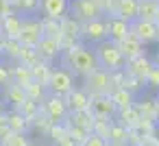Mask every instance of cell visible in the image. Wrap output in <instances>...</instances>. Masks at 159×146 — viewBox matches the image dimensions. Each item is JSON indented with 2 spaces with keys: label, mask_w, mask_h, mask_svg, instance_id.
Wrapping results in <instances>:
<instances>
[{
  "label": "cell",
  "mask_w": 159,
  "mask_h": 146,
  "mask_svg": "<svg viewBox=\"0 0 159 146\" xmlns=\"http://www.w3.org/2000/svg\"><path fill=\"white\" fill-rule=\"evenodd\" d=\"M70 0H39V13L44 20H63L68 16Z\"/></svg>",
  "instance_id": "obj_10"
},
{
  "label": "cell",
  "mask_w": 159,
  "mask_h": 146,
  "mask_svg": "<svg viewBox=\"0 0 159 146\" xmlns=\"http://www.w3.org/2000/svg\"><path fill=\"white\" fill-rule=\"evenodd\" d=\"M155 24H159V13H157V20H155Z\"/></svg>",
  "instance_id": "obj_54"
},
{
  "label": "cell",
  "mask_w": 159,
  "mask_h": 146,
  "mask_svg": "<svg viewBox=\"0 0 159 146\" xmlns=\"http://www.w3.org/2000/svg\"><path fill=\"white\" fill-rule=\"evenodd\" d=\"M31 72H33V81H37V83H42V85H46L48 83V79H50V72H52V68H50V63L48 61H37L33 68H31Z\"/></svg>",
  "instance_id": "obj_30"
},
{
  "label": "cell",
  "mask_w": 159,
  "mask_h": 146,
  "mask_svg": "<svg viewBox=\"0 0 159 146\" xmlns=\"http://www.w3.org/2000/svg\"><path fill=\"white\" fill-rule=\"evenodd\" d=\"M157 42H159V24H157Z\"/></svg>",
  "instance_id": "obj_53"
},
{
  "label": "cell",
  "mask_w": 159,
  "mask_h": 146,
  "mask_svg": "<svg viewBox=\"0 0 159 146\" xmlns=\"http://www.w3.org/2000/svg\"><path fill=\"white\" fill-rule=\"evenodd\" d=\"M16 13H24V16H35L39 13V0H20Z\"/></svg>",
  "instance_id": "obj_35"
},
{
  "label": "cell",
  "mask_w": 159,
  "mask_h": 146,
  "mask_svg": "<svg viewBox=\"0 0 159 146\" xmlns=\"http://www.w3.org/2000/svg\"><path fill=\"white\" fill-rule=\"evenodd\" d=\"M135 131H137L142 137H150V135H155V133H157V122H152V120H142V118H139V122H137Z\"/></svg>",
  "instance_id": "obj_40"
},
{
  "label": "cell",
  "mask_w": 159,
  "mask_h": 146,
  "mask_svg": "<svg viewBox=\"0 0 159 146\" xmlns=\"http://www.w3.org/2000/svg\"><path fill=\"white\" fill-rule=\"evenodd\" d=\"M0 59H2V35H0Z\"/></svg>",
  "instance_id": "obj_52"
},
{
  "label": "cell",
  "mask_w": 159,
  "mask_h": 146,
  "mask_svg": "<svg viewBox=\"0 0 159 146\" xmlns=\"http://www.w3.org/2000/svg\"><path fill=\"white\" fill-rule=\"evenodd\" d=\"M113 120H116L120 126H124L126 131H131V129L137 126V122H139V113H137V109H135V105H133V107H129V109L118 111Z\"/></svg>",
  "instance_id": "obj_23"
},
{
  "label": "cell",
  "mask_w": 159,
  "mask_h": 146,
  "mask_svg": "<svg viewBox=\"0 0 159 146\" xmlns=\"http://www.w3.org/2000/svg\"><path fill=\"white\" fill-rule=\"evenodd\" d=\"M81 37L89 44H100L107 39V18L100 20H92V22H83L81 24Z\"/></svg>",
  "instance_id": "obj_8"
},
{
  "label": "cell",
  "mask_w": 159,
  "mask_h": 146,
  "mask_svg": "<svg viewBox=\"0 0 159 146\" xmlns=\"http://www.w3.org/2000/svg\"><path fill=\"white\" fill-rule=\"evenodd\" d=\"M57 146H76V144H74V142H70V139L66 137V139H63V142H59Z\"/></svg>",
  "instance_id": "obj_49"
},
{
  "label": "cell",
  "mask_w": 159,
  "mask_h": 146,
  "mask_svg": "<svg viewBox=\"0 0 159 146\" xmlns=\"http://www.w3.org/2000/svg\"><path fill=\"white\" fill-rule=\"evenodd\" d=\"M24 94H26L29 100H33V103H37V105H42V103L48 98V89H46V85H42V83H37V81L29 83V85L24 87Z\"/></svg>",
  "instance_id": "obj_26"
},
{
  "label": "cell",
  "mask_w": 159,
  "mask_h": 146,
  "mask_svg": "<svg viewBox=\"0 0 159 146\" xmlns=\"http://www.w3.org/2000/svg\"><path fill=\"white\" fill-rule=\"evenodd\" d=\"M92 50H94V55H96V59H98V66H100L102 70H107V72L124 70V63H126V61H124V57H122L118 44L105 39V42L96 44Z\"/></svg>",
  "instance_id": "obj_2"
},
{
  "label": "cell",
  "mask_w": 159,
  "mask_h": 146,
  "mask_svg": "<svg viewBox=\"0 0 159 146\" xmlns=\"http://www.w3.org/2000/svg\"><path fill=\"white\" fill-rule=\"evenodd\" d=\"M74 87H76V83H74V74H72V72H68L66 68H52L50 79H48V83H46L48 94L66 98Z\"/></svg>",
  "instance_id": "obj_3"
},
{
  "label": "cell",
  "mask_w": 159,
  "mask_h": 146,
  "mask_svg": "<svg viewBox=\"0 0 159 146\" xmlns=\"http://www.w3.org/2000/svg\"><path fill=\"white\" fill-rule=\"evenodd\" d=\"M126 37H129V22L120 20L116 16L107 18V39L113 42V44H120Z\"/></svg>",
  "instance_id": "obj_14"
},
{
  "label": "cell",
  "mask_w": 159,
  "mask_h": 146,
  "mask_svg": "<svg viewBox=\"0 0 159 146\" xmlns=\"http://www.w3.org/2000/svg\"><path fill=\"white\" fill-rule=\"evenodd\" d=\"M42 111H44V116L50 120V124H61V122H66V118H68V107H66V100H63L61 96L48 94V98L42 103Z\"/></svg>",
  "instance_id": "obj_7"
},
{
  "label": "cell",
  "mask_w": 159,
  "mask_h": 146,
  "mask_svg": "<svg viewBox=\"0 0 159 146\" xmlns=\"http://www.w3.org/2000/svg\"><path fill=\"white\" fill-rule=\"evenodd\" d=\"M92 98V105H89V111L94 113V118H116L118 109L116 105L111 103L109 96H89Z\"/></svg>",
  "instance_id": "obj_13"
},
{
  "label": "cell",
  "mask_w": 159,
  "mask_h": 146,
  "mask_svg": "<svg viewBox=\"0 0 159 146\" xmlns=\"http://www.w3.org/2000/svg\"><path fill=\"white\" fill-rule=\"evenodd\" d=\"M35 52H37V57L42 59V61H52V59H59V55H61V44L57 42V39H50V37H42L39 39V44L35 46Z\"/></svg>",
  "instance_id": "obj_15"
},
{
  "label": "cell",
  "mask_w": 159,
  "mask_h": 146,
  "mask_svg": "<svg viewBox=\"0 0 159 146\" xmlns=\"http://www.w3.org/2000/svg\"><path fill=\"white\" fill-rule=\"evenodd\" d=\"M83 89L89 96H109L113 92L111 87V74L102 68H98L96 72H92L89 76L83 79Z\"/></svg>",
  "instance_id": "obj_5"
},
{
  "label": "cell",
  "mask_w": 159,
  "mask_h": 146,
  "mask_svg": "<svg viewBox=\"0 0 159 146\" xmlns=\"http://www.w3.org/2000/svg\"><path fill=\"white\" fill-rule=\"evenodd\" d=\"M5 113H7V109L2 107V103H0V122H2V120H5Z\"/></svg>",
  "instance_id": "obj_50"
},
{
  "label": "cell",
  "mask_w": 159,
  "mask_h": 146,
  "mask_svg": "<svg viewBox=\"0 0 159 146\" xmlns=\"http://www.w3.org/2000/svg\"><path fill=\"white\" fill-rule=\"evenodd\" d=\"M109 74H111V87H113V89L124 85V81H126V72H124V70H113V72H109Z\"/></svg>",
  "instance_id": "obj_44"
},
{
  "label": "cell",
  "mask_w": 159,
  "mask_h": 146,
  "mask_svg": "<svg viewBox=\"0 0 159 146\" xmlns=\"http://www.w3.org/2000/svg\"><path fill=\"white\" fill-rule=\"evenodd\" d=\"M29 142H31L29 133H11L0 146H29Z\"/></svg>",
  "instance_id": "obj_39"
},
{
  "label": "cell",
  "mask_w": 159,
  "mask_h": 146,
  "mask_svg": "<svg viewBox=\"0 0 159 146\" xmlns=\"http://www.w3.org/2000/svg\"><path fill=\"white\" fill-rule=\"evenodd\" d=\"M22 44L16 39V37H2V59H11L13 63L20 59V52H22Z\"/></svg>",
  "instance_id": "obj_25"
},
{
  "label": "cell",
  "mask_w": 159,
  "mask_h": 146,
  "mask_svg": "<svg viewBox=\"0 0 159 146\" xmlns=\"http://www.w3.org/2000/svg\"><path fill=\"white\" fill-rule=\"evenodd\" d=\"M46 137L52 142V146H57L59 142H63V139L68 137V126H66V122H61V124H50Z\"/></svg>",
  "instance_id": "obj_32"
},
{
  "label": "cell",
  "mask_w": 159,
  "mask_h": 146,
  "mask_svg": "<svg viewBox=\"0 0 159 146\" xmlns=\"http://www.w3.org/2000/svg\"><path fill=\"white\" fill-rule=\"evenodd\" d=\"M109 98H111V103L116 105V109H118V111L129 109V107H133V105L137 103V96H135V94H131V92H129V89H124V87H116V89L109 94Z\"/></svg>",
  "instance_id": "obj_20"
},
{
  "label": "cell",
  "mask_w": 159,
  "mask_h": 146,
  "mask_svg": "<svg viewBox=\"0 0 159 146\" xmlns=\"http://www.w3.org/2000/svg\"><path fill=\"white\" fill-rule=\"evenodd\" d=\"M5 122H7V126H9L11 133H29V129H31L29 120H26L18 109H7Z\"/></svg>",
  "instance_id": "obj_17"
},
{
  "label": "cell",
  "mask_w": 159,
  "mask_h": 146,
  "mask_svg": "<svg viewBox=\"0 0 159 146\" xmlns=\"http://www.w3.org/2000/svg\"><path fill=\"white\" fill-rule=\"evenodd\" d=\"M68 126V124H66ZM87 131H83V129H79V126H68V139L70 142H74L76 146H83V142L87 139Z\"/></svg>",
  "instance_id": "obj_41"
},
{
  "label": "cell",
  "mask_w": 159,
  "mask_h": 146,
  "mask_svg": "<svg viewBox=\"0 0 159 146\" xmlns=\"http://www.w3.org/2000/svg\"><path fill=\"white\" fill-rule=\"evenodd\" d=\"M66 124L68 126H79V129L92 133V129H94V113L89 109L87 111H79V113H68Z\"/></svg>",
  "instance_id": "obj_21"
},
{
  "label": "cell",
  "mask_w": 159,
  "mask_h": 146,
  "mask_svg": "<svg viewBox=\"0 0 159 146\" xmlns=\"http://www.w3.org/2000/svg\"><path fill=\"white\" fill-rule=\"evenodd\" d=\"M11 13H16L13 7H11V2H9V0H0V20L7 18V16H11Z\"/></svg>",
  "instance_id": "obj_46"
},
{
  "label": "cell",
  "mask_w": 159,
  "mask_h": 146,
  "mask_svg": "<svg viewBox=\"0 0 159 146\" xmlns=\"http://www.w3.org/2000/svg\"><path fill=\"white\" fill-rule=\"evenodd\" d=\"M107 142L109 144H116V146H126V129L120 126L116 120L109 129V135H107Z\"/></svg>",
  "instance_id": "obj_31"
},
{
  "label": "cell",
  "mask_w": 159,
  "mask_h": 146,
  "mask_svg": "<svg viewBox=\"0 0 159 146\" xmlns=\"http://www.w3.org/2000/svg\"><path fill=\"white\" fill-rule=\"evenodd\" d=\"M137 7H139V0H118L113 16L131 24V22L137 20Z\"/></svg>",
  "instance_id": "obj_16"
},
{
  "label": "cell",
  "mask_w": 159,
  "mask_h": 146,
  "mask_svg": "<svg viewBox=\"0 0 159 146\" xmlns=\"http://www.w3.org/2000/svg\"><path fill=\"white\" fill-rule=\"evenodd\" d=\"M152 66H155V63H152L146 55H142V57L129 59V61L124 63V72H126L129 76H135V79H139V81H146V76L150 74Z\"/></svg>",
  "instance_id": "obj_12"
},
{
  "label": "cell",
  "mask_w": 159,
  "mask_h": 146,
  "mask_svg": "<svg viewBox=\"0 0 159 146\" xmlns=\"http://www.w3.org/2000/svg\"><path fill=\"white\" fill-rule=\"evenodd\" d=\"M29 146H44V144H39V142H35V139H31V142H29Z\"/></svg>",
  "instance_id": "obj_51"
},
{
  "label": "cell",
  "mask_w": 159,
  "mask_h": 146,
  "mask_svg": "<svg viewBox=\"0 0 159 146\" xmlns=\"http://www.w3.org/2000/svg\"><path fill=\"white\" fill-rule=\"evenodd\" d=\"M66 107H68V113H79V111H87L89 105H92V98L89 94L83 89V87H74L66 98Z\"/></svg>",
  "instance_id": "obj_11"
},
{
  "label": "cell",
  "mask_w": 159,
  "mask_h": 146,
  "mask_svg": "<svg viewBox=\"0 0 159 146\" xmlns=\"http://www.w3.org/2000/svg\"><path fill=\"white\" fill-rule=\"evenodd\" d=\"M129 35H133L135 39H139L144 46L157 42V24L148 22V20H135L129 24Z\"/></svg>",
  "instance_id": "obj_9"
},
{
  "label": "cell",
  "mask_w": 159,
  "mask_h": 146,
  "mask_svg": "<svg viewBox=\"0 0 159 146\" xmlns=\"http://www.w3.org/2000/svg\"><path fill=\"white\" fill-rule=\"evenodd\" d=\"M20 29H22V16L20 13H11V16L0 20V35L2 37H16L18 39Z\"/></svg>",
  "instance_id": "obj_18"
},
{
  "label": "cell",
  "mask_w": 159,
  "mask_h": 146,
  "mask_svg": "<svg viewBox=\"0 0 159 146\" xmlns=\"http://www.w3.org/2000/svg\"><path fill=\"white\" fill-rule=\"evenodd\" d=\"M155 118H157V124H159V96L155 98Z\"/></svg>",
  "instance_id": "obj_48"
},
{
  "label": "cell",
  "mask_w": 159,
  "mask_h": 146,
  "mask_svg": "<svg viewBox=\"0 0 159 146\" xmlns=\"http://www.w3.org/2000/svg\"><path fill=\"white\" fill-rule=\"evenodd\" d=\"M39 109H42V105H37V103H33V100H29V98H26V100L22 103V107L18 109V111H20V113H22V116H24V118L29 120V124H31V122H33V120L37 118Z\"/></svg>",
  "instance_id": "obj_34"
},
{
  "label": "cell",
  "mask_w": 159,
  "mask_h": 146,
  "mask_svg": "<svg viewBox=\"0 0 159 146\" xmlns=\"http://www.w3.org/2000/svg\"><path fill=\"white\" fill-rule=\"evenodd\" d=\"M118 48H120V52H122L124 61H129V59H135V57H142V55H144V44H142L139 39H135L133 35H129L124 42H120V44H118Z\"/></svg>",
  "instance_id": "obj_19"
},
{
  "label": "cell",
  "mask_w": 159,
  "mask_h": 146,
  "mask_svg": "<svg viewBox=\"0 0 159 146\" xmlns=\"http://www.w3.org/2000/svg\"><path fill=\"white\" fill-rule=\"evenodd\" d=\"M135 109H137V113H139L142 120H152V122H157V118H155V98L146 96L144 100L135 103Z\"/></svg>",
  "instance_id": "obj_29"
},
{
  "label": "cell",
  "mask_w": 159,
  "mask_h": 146,
  "mask_svg": "<svg viewBox=\"0 0 159 146\" xmlns=\"http://www.w3.org/2000/svg\"><path fill=\"white\" fill-rule=\"evenodd\" d=\"M31 129L33 131H37L39 135H48V129H50V120L44 116V111L39 109V113H37V118L31 122Z\"/></svg>",
  "instance_id": "obj_37"
},
{
  "label": "cell",
  "mask_w": 159,
  "mask_h": 146,
  "mask_svg": "<svg viewBox=\"0 0 159 146\" xmlns=\"http://www.w3.org/2000/svg\"><path fill=\"white\" fill-rule=\"evenodd\" d=\"M83 146H109V142H107L105 137L96 135V133H89V135H87V139L83 142Z\"/></svg>",
  "instance_id": "obj_45"
},
{
  "label": "cell",
  "mask_w": 159,
  "mask_h": 146,
  "mask_svg": "<svg viewBox=\"0 0 159 146\" xmlns=\"http://www.w3.org/2000/svg\"><path fill=\"white\" fill-rule=\"evenodd\" d=\"M42 33H44V37L57 39L59 44L63 39V35H61V22L59 20H44L42 18Z\"/></svg>",
  "instance_id": "obj_28"
},
{
  "label": "cell",
  "mask_w": 159,
  "mask_h": 146,
  "mask_svg": "<svg viewBox=\"0 0 159 146\" xmlns=\"http://www.w3.org/2000/svg\"><path fill=\"white\" fill-rule=\"evenodd\" d=\"M11 83H13V63H7L5 59H0V89H5Z\"/></svg>",
  "instance_id": "obj_33"
},
{
  "label": "cell",
  "mask_w": 159,
  "mask_h": 146,
  "mask_svg": "<svg viewBox=\"0 0 159 146\" xmlns=\"http://www.w3.org/2000/svg\"><path fill=\"white\" fill-rule=\"evenodd\" d=\"M42 37H44V33H42V18H37V16H22V29H20L18 42L24 48H35Z\"/></svg>",
  "instance_id": "obj_4"
},
{
  "label": "cell",
  "mask_w": 159,
  "mask_h": 146,
  "mask_svg": "<svg viewBox=\"0 0 159 146\" xmlns=\"http://www.w3.org/2000/svg\"><path fill=\"white\" fill-rule=\"evenodd\" d=\"M144 85H146V87H150V89H159V63H155V66H152V70H150V74L146 76Z\"/></svg>",
  "instance_id": "obj_43"
},
{
  "label": "cell",
  "mask_w": 159,
  "mask_h": 146,
  "mask_svg": "<svg viewBox=\"0 0 159 146\" xmlns=\"http://www.w3.org/2000/svg\"><path fill=\"white\" fill-rule=\"evenodd\" d=\"M122 87L137 96V94L144 89V81H139V79H135V76H129V74H126V81H124V85H122Z\"/></svg>",
  "instance_id": "obj_42"
},
{
  "label": "cell",
  "mask_w": 159,
  "mask_h": 146,
  "mask_svg": "<svg viewBox=\"0 0 159 146\" xmlns=\"http://www.w3.org/2000/svg\"><path fill=\"white\" fill-rule=\"evenodd\" d=\"M111 124H113V120H111V118H94V129H92V133H96V135H100V137H105V139H107Z\"/></svg>",
  "instance_id": "obj_36"
},
{
  "label": "cell",
  "mask_w": 159,
  "mask_h": 146,
  "mask_svg": "<svg viewBox=\"0 0 159 146\" xmlns=\"http://www.w3.org/2000/svg\"><path fill=\"white\" fill-rule=\"evenodd\" d=\"M29 83H33V72H31V68H26V66H22V63H13V85H18V87H26Z\"/></svg>",
  "instance_id": "obj_27"
},
{
  "label": "cell",
  "mask_w": 159,
  "mask_h": 146,
  "mask_svg": "<svg viewBox=\"0 0 159 146\" xmlns=\"http://www.w3.org/2000/svg\"><path fill=\"white\" fill-rule=\"evenodd\" d=\"M92 2H94L96 7H100V9H102L105 18L109 16V7H111V0H92Z\"/></svg>",
  "instance_id": "obj_47"
},
{
  "label": "cell",
  "mask_w": 159,
  "mask_h": 146,
  "mask_svg": "<svg viewBox=\"0 0 159 146\" xmlns=\"http://www.w3.org/2000/svg\"><path fill=\"white\" fill-rule=\"evenodd\" d=\"M159 13V2L157 0H139V7H137V20H148L155 22Z\"/></svg>",
  "instance_id": "obj_24"
},
{
  "label": "cell",
  "mask_w": 159,
  "mask_h": 146,
  "mask_svg": "<svg viewBox=\"0 0 159 146\" xmlns=\"http://www.w3.org/2000/svg\"><path fill=\"white\" fill-rule=\"evenodd\" d=\"M59 63H61V68H66L74 76H83V79L89 76L92 72H96L100 68L94 50L87 48V46H83V44H76V46L63 50L59 55Z\"/></svg>",
  "instance_id": "obj_1"
},
{
  "label": "cell",
  "mask_w": 159,
  "mask_h": 146,
  "mask_svg": "<svg viewBox=\"0 0 159 146\" xmlns=\"http://www.w3.org/2000/svg\"><path fill=\"white\" fill-rule=\"evenodd\" d=\"M70 18H74L76 22H92V20H100L105 18L102 9L96 7L92 0H70V7H68Z\"/></svg>",
  "instance_id": "obj_6"
},
{
  "label": "cell",
  "mask_w": 159,
  "mask_h": 146,
  "mask_svg": "<svg viewBox=\"0 0 159 146\" xmlns=\"http://www.w3.org/2000/svg\"><path fill=\"white\" fill-rule=\"evenodd\" d=\"M37 61H39V57H37L35 48H22V52H20V59H18L16 63H22V66H26V68H33Z\"/></svg>",
  "instance_id": "obj_38"
},
{
  "label": "cell",
  "mask_w": 159,
  "mask_h": 146,
  "mask_svg": "<svg viewBox=\"0 0 159 146\" xmlns=\"http://www.w3.org/2000/svg\"><path fill=\"white\" fill-rule=\"evenodd\" d=\"M2 98H5V103L11 107V109H20L22 107V103L26 100V94H24V89L22 87H18V85H7L5 89H2Z\"/></svg>",
  "instance_id": "obj_22"
}]
</instances>
